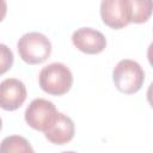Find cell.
Wrapping results in <instances>:
<instances>
[{"instance_id":"6da1fadb","label":"cell","mask_w":153,"mask_h":153,"mask_svg":"<svg viewBox=\"0 0 153 153\" xmlns=\"http://www.w3.org/2000/svg\"><path fill=\"white\" fill-rule=\"evenodd\" d=\"M38 82L45 93L62 96L71 90L73 85V74L66 65L53 62L41 69Z\"/></svg>"},{"instance_id":"7a4b0ae2","label":"cell","mask_w":153,"mask_h":153,"mask_svg":"<svg viewBox=\"0 0 153 153\" xmlns=\"http://www.w3.org/2000/svg\"><path fill=\"white\" fill-rule=\"evenodd\" d=\"M17 49L24 62L29 65H38L50 56L51 43L49 38L41 32H27L19 38Z\"/></svg>"},{"instance_id":"3957f363","label":"cell","mask_w":153,"mask_h":153,"mask_svg":"<svg viewBox=\"0 0 153 153\" xmlns=\"http://www.w3.org/2000/svg\"><path fill=\"white\" fill-rule=\"evenodd\" d=\"M112 80L116 88L126 94L136 93L143 85L145 72L134 60H121L112 71Z\"/></svg>"},{"instance_id":"277c9868","label":"cell","mask_w":153,"mask_h":153,"mask_svg":"<svg viewBox=\"0 0 153 153\" xmlns=\"http://www.w3.org/2000/svg\"><path fill=\"white\" fill-rule=\"evenodd\" d=\"M57 114L54 103L44 98H36L26 108L24 117L29 127L38 131H45L55 122Z\"/></svg>"},{"instance_id":"5b68a950","label":"cell","mask_w":153,"mask_h":153,"mask_svg":"<svg viewBox=\"0 0 153 153\" xmlns=\"http://www.w3.org/2000/svg\"><path fill=\"white\" fill-rule=\"evenodd\" d=\"M26 87L16 78L5 79L0 82V108L6 111L19 109L26 99Z\"/></svg>"},{"instance_id":"8992f818","label":"cell","mask_w":153,"mask_h":153,"mask_svg":"<svg viewBox=\"0 0 153 153\" xmlns=\"http://www.w3.org/2000/svg\"><path fill=\"white\" fill-rule=\"evenodd\" d=\"M72 42L76 49L88 55L99 54L106 47L105 36L92 27H80L74 31L72 35Z\"/></svg>"},{"instance_id":"52a82bcc","label":"cell","mask_w":153,"mask_h":153,"mask_svg":"<svg viewBox=\"0 0 153 153\" xmlns=\"http://www.w3.org/2000/svg\"><path fill=\"white\" fill-rule=\"evenodd\" d=\"M99 12L103 23L114 30L123 29L130 24L126 0H102Z\"/></svg>"},{"instance_id":"ba28073f","label":"cell","mask_w":153,"mask_h":153,"mask_svg":"<svg viewBox=\"0 0 153 153\" xmlns=\"http://www.w3.org/2000/svg\"><path fill=\"white\" fill-rule=\"evenodd\" d=\"M43 133L49 142L54 145H66L74 137V122L67 115L59 112L55 122Z\"/></svg>"},{"instance_id":"9c48e42d","label":"cell","mask_w":153,"mask_h":153,"mask_svg":"<svg viewBox=\"0 0 153 153\" xmlns=\"http://www.w3.org/2000/svg\"><path fill=\"white\" fill-rule=\"evenodd\" d=\"M130 23H146L152 14V0H126Z\"/></svg>"},{"instance_id":"30bf717a","label":"cell","mask_w":153,"mask_h":153,"mask_svg":"<svg viewBox=\"0 0 153 153\" xmlns=\"http://www.w3.org/2000/svg\"><path fill=\"white\" fill-rule=\"evenodd\" d=\"M11 152H33L30 142L19 135H11L5 137L0 143V153Z\"/></svg>"},{"instance_id":"8fae6325","label":"cell","mask_w":153,"mask_h":153,"mask_svg":"<svg viewBox=\"0 0 153 153\" xmlns=\"http://www.w3.org/2000/svg\"><path fill=\"white\" fill-rule=\"evenodd\" d=\"M14 56L12 50L6 45L0 43V75L8 72L13 65Z\"/></svg>"},{"instance_id":"7c38bea8","label":"cell","mask_w":153,"mask_h":153,"mask_svg":"<svg viewBox=\"0 0 153 153\" xmlns=\"http://www.w3.org/2000/svg\"><path fill=\"white\" fill-rule=\"evenodd\" d=\"M7 13V4L6 0H0V23L5 19Z\"/></svg>"},{"instance_id":"4fadbf2b","label":"cell","mask_w":153,"mask_h":153,"mask_svg":"<svg viewBox=\"0 0 153 153\" xmlns=\"http://www.w3.org/2000/svg\"><path fill=\"white\" fill-rule=\"evenodd\" d=\"M1 128H2V120H1V117H0V130H1Z\"/></svg>"}]
</instances>
